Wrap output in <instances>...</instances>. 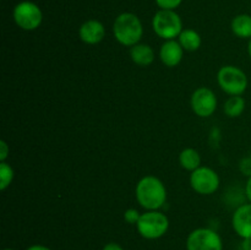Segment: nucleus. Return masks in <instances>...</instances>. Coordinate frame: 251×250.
Returning a JSON list of instances; mask_svg holds the SVG:
<instances>
[{
  "mask_svg": "<svg viewBox=\"0 0 251 250\" xmlns=\"http://www.w3.org/2000/svg\"><path fill=\"white\" fill-rule=\"evenodd\" d=\"M239 168H240V172H242L244 175H248V176L251 175V158L250 157L243 158L242 161H240Z\"/></svg>",
  "mask_w": 251,
  "mask_h": 250,
  "instance_id": "nucleus-21",
  "label": "nucleus"
},
{
  "mask_svg": "<svg viewBox=\"0 0 251 250\" xmlns=\"http://www.w3.org/2000/svg\"><path fill=\"white\" fill-rule=\"evenodd\" d=\"M154 33L166 41L176 39L183 31L180 16L174 10H159L152 20Z\"/></svg>",
  "mask_w": 251,
  "mask_h": 250,
  "instance_id": "nucleus-4",
  "label": "nucleus"
},
{
  "mask_svg": "<svg viewBox=\"0 0 251 250\" xmlns=\"http://www.w3.org/2000/svg\"><path fill=\"white\" fill-rule=\"evenodd\" d=\"M245 110V100L242 96H230L225 103V113L229 118H238Z\"/></svg>",
  "mask_w": 251,
  "mask_h": 250,
  "instance_id": "nucleus-17",
  "label": "nucleus"
},
{
  "mask_svg": "<svg viewBox=\"0 0 251 250\" xmlns=\"http://www.w3.org/2000/svg\"><path fill=\"white\" fill-rule=\"evenodd\" d=\"M250 158H251V154H250Z\"/></svg>",
  "mask_w": 251,
  "mask_h": 250,
  "instance_id": "nucleus-29",
  "label": "nucleus"
},
{
  "mask_svg": "<svg viewBox=\"0 0 251 250\" xmlns=\"http://www.w3.org/2000/svg\"><path fill=\"white\" fill-rule=\"evenodd\" d=\"M183 0H156L161 10H174L181 4Z\"/></svg>",
  "mask_w": 251,
  "mask_h": 250,
  "instance_id": "nucleus-20",
  "label": "nucleus"
},
{
  "mask_svg": "<svg viewBox=\"0 0 251 250\" xmlns=\"http://www.w3.org/2000/svg\"><path fill=\"white\" fill-rule=\"evenodd\" d=\"M184 55V49L178 41H166L159 49V59L168 68H176L180 64Z\"/></svg>",
  "mask_w": 251,
  "mask_h": 250,
  "instance_id": "nucleus-11",
  "label": "nucleus"
},
{
  "mask_svg": "<svg viewBox=\"0 0 251 250\" xmlns=\"http://www.w3.org/2000/svg\"><path fill=\"white\" fill-rule=\"evenodd\" d=\"M131 60L139 66H149L154 61V51L149 44L137 43L130 48Z\"/></svg>",
  "mask_w": 251,
  "mask_h": 250,
  "instance_id": "nucleus-13",
  "label": "nucleus"
},
{
  "mask_svg": "<svg viewBox=\"0 0 251 250\" xmlns=\"http://www.w3.org/2000/svg\"><path fill=\"white\" fill-rule=\"evenodd\" d=\"M245 195H247V199L251 203V175L248 178L247 185H245Z\"/></svg>",
  "mask_w": 251,
  "mask_h": 250,
  "instance_id": "nucleus-24",
  "label": "nucleus"
},
{
  "mask_svg": "<svg viewBox=\"0 0 251 250\" xmlns=\"http://www.w3.org/2000/svg\"><path fill=\"white\" fill-rule=\"evenodd\" d=\"M140 216H141V213L136 208H127L124 212V221L126 223H129V225H136L140 220Z\"/></svg>",
  "mask_w": 251,
  "mask_h": 250,
  "instance_id": "nucleus-19",
  "label": "nucleus"
},
{
  "mask_svg": "<svg viewBox=\"0 0 251 250\" xmlns=\"http://www.w3.org/2000/svg\"><path fill=\"white\" fill-rule=\"evenodd\" d=\"M26 250H51V249H49V248L46 247V245L34 244V245H31V247L27 248Z\"/></svg>",
  "mask_w": 251,
  "mask_h": 250,
  "instance_id": "nucleus-25",
  "label": "nucleus"
},
{
  "mask_svg": "<svg viewBox=\"0 0 251 250\" xmlns=\"http://www.w3.org/2000/svg\"><path fill=\"white\" fill-rule=\"evenodd\" d=\"M186 250H223L222 238L210 228H196L186 238Z\"/></svg>",
  "mask_w": 251,
  "mask_h": 250,
  "instance_id": "nucleus-6",
  "label": "nucleus"
},
{
  "mask_svg": "<svg viewBox=\"0 0 251 250\" xmlns=\"http://www.w3.org/2000/svg\"><path fill=\"white\" fill-rule=\"evenodd\" d=\"M80 39L86 44H97L103 41L105 36V28L98 20H88L81 25L78 29Z\"/></svg>",
  "mask_w": 251,
  "mask_h": 250,
  "instance_id": "nucleus-12",
  "label": "nucleus"
},
{
  "mask_svg": "<svg viewBox=\"0 0 251 250\" xmlns=\"http://www.w3.org/2000/svg\"><path fill=\"white\" fill-rule=\"evenodd\" d=\"M190 185L200 195H211L220 188V176L210 167H199L191 172Z\"/></svg>",
  "mask_w": 251,
  "mask_h": 250,
  "instance_id": "nucleus-8",
  "label": "nucleus"
},
{
  "mask_svg": "<svg viewBox=\"0 0 251 250\" xmlns=\"http://www.w3.org/2000/svg\"><path fill=\"white\" fill-rule=\"evenodd\" d=\"M15 24L25 31L37 29L42 24L43 14L37 4L32 1H21L14 9Z\"/></svg>",
  "mask_w": 251,
  "mask_h": 250,
  "instance_id": "nucleus-7",
  "label": "nucleus"
},
{
  "mask_svg": "<svg viewBox=\"0 0 251 250\" xmlns=\"http://www.w3.org/2000/svg\"><path fill=\"white\" fill-rule=\"evenodd\" d=\"M178 42L186 51H195L201 47V36L195 29L186 28L181 31L179 34Z\"/></svg>",
  "mask_w": 251,
  "mask_h": 250,
  "instance_id": "nucleus-15",
  "label": "nucleus"
},
{
  "mask_svg": "<svg viewBox=\"0 0 251 250\" xmlns=\"http://www.w3.org/2000/svg\"><path fill=\"white\" fill-rule=\"evenodd\" d=\"M14 180V169L6 162H0V190L4 191Z\"/></svg>",
  "mask_w": 251,
  "mask_h": 250,
  "instance_id": "nucleus-18",
  "label": "nucleus"
},
{
  "mask_svg": "<svg viewBox=\"0 0 251 250\" xmlns=\"http://www.w3.org/2000/svg\"><path fill=\"white\" fill-rule=\"evenodd\" d=\"M137 232L142 238L149 240L159 239L169 228V220L161 211H146L141 213L136 225Z\"/></svg>",
  "mask_w": 251,
  "mask_h": 250,
  "instance_id": "nucleus-3",
  "label": "nucleus"
},
{
  "mask_svg": "<svg viewBox=\"0 0 251 250\" xmlns=\"http://www.w3.org/2000/svg\"><path fill=\"white\" fill-rule=\"evenodd\" d=\"M248 53H249V55L251 58V39L249 41V44H248Z\"/></svg>",
  "mask_w": 251,
  "mask_h": 250,
  "instance_id": "nucleus-27",
  "label": "nucleus"
},
{
  "mask_svg": "<svg viewBox=\"0 0 251 250\" xmlns=\"http://www.w3.org/2000/svg\"><path fill=\"white\" fill-rule=\"evenodd\" d=\"M242 249L243 250H251V238L250 239H243Z\"/></svg>",
  "mask_w": 251,
  "mask_h": 250,
  "instance_id": "nucleus-26",
  "label": "nucleus"
},
{
  "mask_svg": "<svg viewBox=\"0 0 251 250\" xmlns=\"http://www.w3.org/2000/svg\"><path fill=\"white\" fill-rule=\"evenodd\" d=\"M232 227L242 239L251 238V203L240 205L232 216Z\"/></svg>",
  "mask_w": 251,
  "mask_h": 250,
  "instance_id": "nucleus-10",
  "label": "nucleus"
},
{
  "mask_svg": "<svg viewBox=\"0 0 251 250\" xmlns=\"http://www.w3.org/2000/svg\"><path fill=\"white\" fill-rule=\"evenodd\" d=\"M137 202L146 211H157L167 201V189L161 179L146 175L139 180L135 189Z\"/></svg>",
  "mask_w": 251,
  "mask_h": 250,
  "instance_id": "nucleus-1",
  "label": "nucleus"
},
{
  "mask_svg": "<svg viewBox=\"0 0 251 250\" xmlns=\"http://www.w3.org/2000/svg\"><path fill=\"white\" fill-rule=\"evenodd\" d=\"M217 81L222 91L230 96H242L249 82L247 74L233 65L222 66L217 74Z\"/></svg>",
  "mask_w": 251,
  "mask_h": 250,
  "instance_id": "nucleus-5",
  "label": "nucleus"
},
{
  "mask_svg": "<svg viewBox=\"0 0 251 250\" xmlns=\"http://www.w3.org/2000/svg\"><path fill=\"white\" fill-rule=\"evenodd\" d=\"M233 33L243 39H251V15L242 14L232 20Z\"/></svg>",
  "mask_w": 251,
  "mask_h": 250,
  "instance_id": "nucleus-14",
  "label": "nucleus"
},
{
  "mask_svg": "<svg viewBox=\"0 0 251 250\" xmlns=\"http://www.w3.org/2000/svg\"><path fill=\"white\" fill-rule=\"evenodd\" d=\"M190 103L193 112L200 118L211 117L217 109V97L207 87H199L194 91Z\"/></svg>",
  "mask_w": 251,
  "mask_h": 250,
  "instance_id": "nucleus-9",
  "label": "nucleus"
},
{
  "mask_svg": "<svg viewBox=\"0 0 251 250\" xmlns=\"http://www.w3.org/2000/svg\"><path fill=\"white\" fill-rule=\"evenodd\" d=\"M102 250H124L122 245H119L118 243H108L103 247Z\"/></svg>",
  "mask_w": 251,
  "mask_h": 250,
  "instance_id": "nucleus-23",
  "label": "nucleus"
},
{
  "mask_svg": "<svg viewBox=\"0 0 251 250\" xmlns=\"http://www.w3.org/2000/svg\"><path fill=\"white\" fill-rule=\"evenodd\" d=\"M179 163L186 171L194 172L199 167H201L200 153L195 149H191V147L184 149L179 154Z\"/></svg>",
  "mask_w": 251,
  "mask_h": 250,
  "instance_id": "nucleus-16",
  "label": "nucleus"
},
{
  "mask_svg": "<svg viewBox=\"0 0 251 250\" xmlns=\"http://www.w3.org/2000/svg\"><path fill=\"white\" fill-rule=\"evenodd\" d=\"M4 250H14V249H10V248H6V249H4Z\"/></svg>",
  "mask_w": 251,
  "mask_h": 250,
  "instance_id": "nucleus-28",
  "label": "nucleus"
},
{
  "mask_svg": "<svg viewBox=\"0 0 251 250\" xmlns=\"http://www.w3.org/2000/svg\"><path fill=\"white\" fill-rule=\"evenodd\" d=\"M9 153H10L9 146H7V144L4 141V140H1V141H0V162L6 161Z\"/></svg>",
  "mask_w": 251,
  "mask_h": 250,
  "instance_id": "nucleus-22",
  "label": "nucleus"
},
{
  "mask_svg": "<svg viewBox=\"0 0 251 250\" xmlns=\"http://www.w3.org/2000/svg\"><path fill=\"white\" fill-rule=\"evenodd\" d=\"M113 33L122 46L134 47L141 41L144 27L136 15L131 12H123L115 19Z\"/></svg>",
  "mask_w": 251,
  "mask_h": 250,
  "instance_id": "nucleus-2",
  "label": "nucleus"
}]
</instances>
